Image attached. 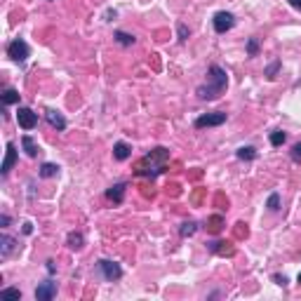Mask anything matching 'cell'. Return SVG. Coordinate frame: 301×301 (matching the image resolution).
Instances as JSON below:
<instances>
[{
	"mask_svg": "<svg viewBox=\"0 0 301 301\" xmlns=\"http://www.w3.org/2000/svg\"><path fill=\"white\" fill-rule=\"evenodd\" d=\"M285 139H287V137H285V132H282V130L271 132V144H273V146H282V144H285Z\"/></svg>",
	"mask_w": 301,
	"mask_h": 301,
	"instance_id": "d6986e66",
	"label": "cell"
},
{
	"mask_svg": "<svg viewBox=\"0 0 301 301\" xmlns=\"http://www.w3.org/2000/svg\"><path fill=\"white\" fill-rule=\"evenodd\" d=\"M289 5H292L294 10H299V12H301V0H289Z\"/></svg>",
	"mask_w": 301,
	"mask_h": 301,
	"instance_id": "f1b7e54d",
	"label": "cell"
},
{
	"mask_svg": "<svg viewBox=\"0 0 301 301\" xmlns=\"http://www.w3.org/2000/svg\"><path fill=\"white\" fill-rule=\"evenodd\" d=\"M21 146H24V151H26L28 158H36V156H38V144H36V141H33L28 134L24 137V139H21Z\"/></svg>",
	"mask_w": 301,
	"mask_h": 301,
	"instance_id": "4fadbf2b",
	"label": "cell"
},
{
	"mask_svg": "<svg viewBox=\"0 0 301 301\" xmlns=\"http://www.w3.org/2000/svg\"><path fill=\"white\" fill-rule=\"evenodd\" d=\"M226 122V113L221 111H214V113H207V116H200L196 120V127L198 130H202V127H219Z\"/></svg>",
	"mask_w": 301,
	"mask_h": 301,
	"instance_id": "277c9868",
	"label": "cell"
},
{
	"mask_svg": "<svg viewBox=\"0 0 301 301\" xmlns=\"http://www.w3.org/2000/svg\"><path fill=\"white\" fill-rule=\"evenodd\" d=\"M273 280H275V282H278V285H282V287L287 285V278H285V275H275Z\"/></svg>",
	"mask_w": 301,
	"mask_h": 301,
	"instance_id": "4316f807",
	"label": "cell"
},
{
	"mask_svg": "<svg viewBox=\"0 0 301 301\" xmlns=\"http://www.w3.org/2000/svg\"><path fill=\"white\" fill-rule=\"evenodd\" d=\"M247 52H249V57H257V54H259V42L254 38L247 42Z\"/></svg>",
	"mask_w": 301,
	"mask_h": 301,
	"instance_id": "cb8c5ba5",
	"label": "cell"
},
{
	"mask_svg": "<svg viewBox=\"0 0 301 301\" xmlns=\"http://www.w3.org/2000/svg\"><path fill=\"white\" fill-rule=\"evenodd\" d=\"M186 36H188V31H186V26L183 24H179V38L186 40Z\"/></svg>",
	"mask_w": 301,
	"mask_h": 301,
	"instance_id": "83f0119b",
	"label": "cell"
},
{
	"mask_svg": "<svg viewBox=\"0 0 301 301\" xmlns=\"http://www.w3.org/2000/svg\"><path fill=\"white\" fill-rule=\"evenodd\" d=\"M132 156V146L125 144V141H118V144L113 146V158L116 160H127Z\"/></svg>",
	"mask_w": 301,
	"mask_h": 301,
	"instance_id": "8fae6325",
	"label": "cell"
},
{
	"mask_svg": "<svg viewBox=\"0 0 301 301\" xmlns=\"http://www.w3.org/2000/svg\"><path fill=\"white\" fill-rule=\"evenodd\" d=\"M14 162H17V148H14V144H7V148H5V160H2V167H0L2 177L10 174V170L14 167Z\"/></svg>",
	"mask_w": 301,
	"mask_h": 301,
	"instance_id": "9c48e42d",
	"label": "cell"
},
{
	"mask_svg": "<svg viewBox=\"0 0 301 301\" xmlns=\"http://www.w3.org/2000/svg\"><path fill=\"white\" fill-rule=\"evenodd\" d=\"M99 271H101V273H104V278L106 280H111V282H113V280H118L120 275H122V268H120L118 263L116 261H99Z\"/></svg>",
	"mask_w": 301,
	"mask_h": 301,
	"instance_id": "ba28073f",
	"label": "cell"
},
{
	"mask_svg": "<svg viewBox=\"0 0 301 301\" xmlns=\"http://www.w3.org/2000/svg\"><path fill=\"white\" fill-rule=\"evenodd\" d=\"M57 297V282L47 280V282H40L38 289H36V299L38 301H50Z\"/></svg>",
	"mask_w": 301,
	"mask_h": 301,
	"instance_id": "52a82bcc",
	"label": "cell"
},
{
	"mask_svg": "<svg viewBox=\"0 0 301 301\" xmlns=\"http://www.w3.org/2000/svg\"><path fill=\"white\" fill-rule=\"evenodd\" d=\"M68 247L71 249L82 247V236H80V233H71V236H68Z\"/></svg>",
	"mask_w": 301,
	"mask_h": 301,
	"instance_id": "ffe728a7",
	"label": "cell"
},
{
	"mask_svg": "<svg viewBox=\"0 0 301 301\" xmlns=\"http://www.w3.org/2000/svg\"><path fill=\"white\" fill-rule=\"evenodd\" d=\"M0 242H2V257H7V254L14 249V240L10 236H2L0 238Z\"/></svg>",
	"mask_w": 301,
	"mask_h": 301,
	"instance_id": "ac0fdd59",
	"label": "cell"
},
{
	"mask_svg": "<svg viewBox=\"0 0 301 301\" xmlns=\"http://www.w3.org/2000/svg\"><path fill=\"white\" fill-rule=\"evenodd\" d=\"M292 160H294V162H301V144L292 146Z\"/></svg>",
	"mask_w": 301,
	"mask_h": 301,
	"instance_id": "d4e9b609",
	"label": "cell"
},
{
	"mask_svg": "<svg viewBox=\"0 0 301 301\" xmlns=\"http://www.w3.org/2000/svg\"><path fill=\"white\" fill-rule=\"evenodd\" d=\"M47 122L52 125L54 130H66V118L59 113V111H54V108L47 111Z\"/></svg>",
	"mask_w": 301,
	"mask_h": 301,
	"instance_id": "30bf717a",
	"label": "cell"
},
{
	"mask_svg": "<svg viewBox=\"0 0 301 301\" xmlns=\"http://www.w3.org/2000/svg\"><path fill=\"white\" fill-rule=\"evenodd\" d=\"M238 158H240V160H254V158H257V151H254L252 146H242V148H238Z\"/></svg>",
	"mask_w": 301,
	"mask_h": 301,
	"instance_id": "9a60e30c",
	"label": "cell"
},
{
	"mask_svg": "<svg viewBox=\"0 0 301 301\" xmlns=\"http://www.w3.org/2000/svg\"><path fill=\"white\" fill-rule=\"evenodd\" d=\"M236 24V17L231 12H217L214 14V31L217 33H226V31H231Z\"/></svg>",
	"mask_w": 301,
	"mask_h": 301,
	"instance_id": "8992f818",
	"label": "cell"
},
{
	"mask_svg": "<svg viewBox=\"0 0 301 301\" xmlns=\"http://www.w3.org/2000/svg\"><path fill=\"white\" fill-rule=\"evenodd\" d=\"M226 85H228V76L221 66H212L210 68V82L207 85H200L198 87V97L202 101H212V99H219L223 92H226Z\"/></svg>",
	"mask_w": 301,
	"mask_h": 301,
	"instance_id": "6da1fadb",
	"label": "cell"
},
{
	"mask_svg": "<svg viewBox=\"0 0 301 301\" xmlns=\"http://www.w3.org/2000/svg\"><path fill=\"white\" fill-rule=\"evenodd\" d=\"M7 57H10L12 61H26L28 59V45L21 38L12 40L10 47H7Z\"/></svg>",
	"mask_w": 301,
	"mask_h": 301,
	"instance_id": "3957f363",
	"label": "cell"
},
{
	"mask_svg": "<svg viewBox=\"0 0 301 301\" xmlns=\"http://www.w3.org/2000/svg\"><path fill=\"white\" fill-rule=\"evenodd\" d=\"M57 174H59V165H54V162H45L40 167V177L42 179H50V177H57Z\"/></svg>",
	"mask_w": 301,
	"mask_h": 301,
	"instance_id": "5bb4252c",
	"label": "cell"
},
{
	"mask_svg": "<svg viewBox=\"0 0 301 301\" xmlns=\"http://www.w3.org/2000/svg\"><path fill=\"white\" fill-rule=\"evenodd\" d=\"M0 299L19 301V299H21V292H19V289H14V287H7V289H2V292H0Z\"/></svg>",
	"mask_w": 301,
	"mask_h": 301,
	"instance_id": "e0dca14e",
	"label": "cell"
},
{
	"mask_svg": "<svg viewBox=\"0 0 301 301\" xmlns=\"http://www.w3.org/2000/svg\"><path fill=\"white\" fill-rule=\"evenodd\" d=\"M116 40H118L120 45H132V42H134V36H130V33H122V31H118V33H116Z\"/></svg>",
	"mask_w": 301,
	"mask_h": 301,
	"instance_id": "603a6c76",
	"label": "cell"
},
{
	"mask_svg": "<svg viewBox=\"0 0 301 301\" xmlns=\"http://www.w3.org/2000/svg\"><path fill=\"white\" fill-rule=\"evenodd\" d=\"M17 122H19V127H24V130H33L36 125H38V116L26 108V106H21L19 111H17Z\"/></svg>",
	"mask_w": 301,
	"mask_h": 301,
	"instance_id": "5b68a950",
	"label": "cell"
},
{
	"mask_svg": "<svg viewBox=\"0 0 301 301\" xmlns=\"http://www.w3.org/2000/svg\"><path fill=\"white\" fill-rule=\"evenodd\" d=\"M268 210L271 212L280 210V196H278V193H271V196H268Z\"/></svg>",
	"mask_w": 301,
	"mask_h": 301,
	"instance_id": "7402d4cb",
	"label": "cell"
},
{
	"mask_svg": "<svg viewBox=\"0 0 301 301\" xmlns=\"http://www.w3.org/2000/svg\"><path fill=\"white\" fill-rule=\"evenodd\" d=\"M170 158V151L167 148H162V146H158V148H153L148 156L137 165V174L139 177H156V174H160L162 172V167H165V160Z\"/></svg>",
	"mask_w": 301,
	"mask_h": 301,
	"instance_id": "7a4b0ae2",
	"label": "cell"
},
{
	"mask_svg": "<svg viewBox=\"0 0 301 301\" xmlns=\"http://www.w3.org/2000/svg\"><path fill=\"white\" fill-rule=\"evenodd\" d=\"M278 66H280V64L275 61V64H271V66H268V71H266V76H268V78H271V80L275 78V71H278Z\"/></svg>",
	"mask_w": 301,
	"mask_h": 301,
	"instance_id": "484cf974",
	"label": "cell"
},
{
	"mask_svg": "<svg viewBox=\"0 0 301 301\" xmlns=\"http://www.w3.org/2000/svg\"><path fill=\"white\" fill-rule=\"evenodd\" d=\"M19 101V92L17 90H5V94H2V104L10 106V104H17Z\"/></svg>",
	"mask_w": 301,
	"mask_h": 301,
	"instance_id": "2e32d148",
	"label": "cell"
},
{
	"mask_svg": "<svg viewBox=\"0 0 301 301\" xmlns=\"http://www.w3.org/2000/svg\"><path fill=\"white\" fill-rule=\"evenodd\" d=\"M0 223H2V226H7V223H10V217H7V214H2V217H0Z\"/></svg>",
	"mask_w": 301,
	"mask_h": 301,
	"instance_id": "f546056e",
	"label": "cell"
},
{
	"mask_svg": "<svg viewBox=\"0 0 301 301\" xmlns=\"http://www.w3.org/2000/svg\"><path fill=\"white\" fill-rule=\"evenodd\" d=\"M297 280H299V285H301V273H299V278H297Z\"/></svg>",
	"mask_w": 301,
	"mask_h": 301,
	"instance_id": "4dcf8cb0",
	"label": "cell"
},
{
	"mask_svg": "<svg viewBox=\"0 0 301 301\" xmlns=\"http://www.w3.org/2000/svg\"><path fill=\"white\" fill-rule=\"evenodd\" d=\"M106 198L113 200V202H122V198H125V183H116V186H111V188L106 191Z\"/></svg>",
	"mask_w": 301,
	"mask_h": 301,
	"instance_id": "7c38bea8",
	"label": "cell"
},
{
	"mask_svg": "<svg viewBox=\"0 0 301 301\" xmlns=\"http://www.w3.org/2000/svg\"><path fill=\"white\" fill-rule=\"evenodd\" d=\"M196 228H198V226L193 221H186L181 228H179V233H181L183 238H186V236H193V233H196Z\"/></svg>",
	"mask_w": 301,
	"mask_h": 301,
	"instance_id": "44dd1931",
	"label": "cell"
}]
</instances>
